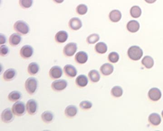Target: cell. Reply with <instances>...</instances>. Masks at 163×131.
I'll list each match as a JSON object with an SVG mask.
<instances>
[{
    "mask_svg": "<svg viewBox=\"0 0 163 131\" xmlns=\"http://www.w3.org/2000/svg\"><path fill=\"white\" fill-rule=\"evenodd\" d=\"M38 81L36 78L30 77L26 80L24 84V87L26 91L30 95H33L36 92L38 88Z\"/></svg>",
    "mask_w": 163,
    "mask_h": 131,
    "instance_id": "1",
    "label": "cell"
},
{
    "mask_svg": "<svg viewBox=\"0 0 163 131\" xmlns=\"http://www.w3.org/2000/svg\"><path fill=\"white\" fill-rule=\"evenodd\" d=\"M15 31L21 35H26L30 31L28 24L22 20H19L15 23L14 25Z\"/></svg>",
    "mask_w": 163,
    "mask_h": 131,
    "instance_id": "2",
    "label": "cell"
},
{
    "mask_svg": "<svg viewBox=\"0 0 163 131\" xmlns=\"http://www.w3.org/2000/svg\"><path fill=\"white\" fill-rule=\"evenodd\" d=\"M128 55L132 60L136 61L139 60L143 56V51L138 46H132L128 49Z\"/></svg>",
    "mask_w": 163,
    "mask_h": 131,
    "instance_id": "3",
    "label": "cell"
},
{
    "mask_svg": "<svg viewBox=\"0 0 163 131\" xmlns=\"http://www.w3.org/2000/svg\"><path fill=\"white\" fill-rule=\"evenodd\" d=\"M26 105L23 102L17 101L12 106V111L14 115L17 116H22L26 113Z\"/></svg>",
    "mask_w": 163,
    "mask_h": 131,
    "instance_id": "4",
    "label": "cell"
},
{
    "mask_svg": "<svg viewBox=\"0 0 163 131\" xmlns=\"http://www.w3.org/2000/svg\"><path fill=\"white\" fill-rule=\"evenodd\" d=\"M77 49V44L75 43L70 42L67 44L63 50L64 55L67 57H71L76 53Z\"/></svg>",
    "mask_w": 163,
    "mask_h": 131,
    "instance_id": "5",
    "label": "cell"
},
{
    "mask_svg": "<svg viewBox=\"0 0 163 131\" xmlns=\"http://www.w3.org/2000/svg\"><path fill=\"white\" fill-rule=\"evenodd\" d=\"M68 86V82L64 79H56L51 84V88L54 91L60 92L65 90Z\"/></svg>",
    "mask_w": 163,
    "mask_h": 131,
    "instance_id": "6",
    "label": "cell"
},
{
    "mask_svg": "<svg viewBox=\"0 0 163 131\" xmlns=\"http://www.w3.org/2000/svg\"><path fill=\"white\" fill-rule=\"evenodd\" d=\"M34 49L30 45L26 44L21 49L20 51V56L24 59H28L33 56Z\"/></svg>",
    "mask_w": 163,
    "mask_h": 131,
    "instance_id": "7",
    "label": "cell"
},
{
    "mask_svg": "<svg viewBox=\"0 0 163 131\" xmlns=\"http://www.w3.org/2000/svg\"><path fill=\"white\" fill-rule=\"evenodd\" d=\"M26 109L30 115H35L38 109V104L36 100L34 99H29L26 104Z\"/></svg>",
    "mask_w": 163,
    "mask_h": 131,
    "instance_id": "8",
    "label": "cell"
},
{
    "mask_svg": "<svg viewBox=\"0 0 163 131\" xmlns=\"http://www.w3.org/2000/svg\"><path fill=\"white\" fill-rule=\"evenodd\" d=\"M10 108H6L3 110L1 113V120L4 123H10L14 120V116Z\"/></svg>",
    "mask_w": 163,
    "mask_h": 131,
    "instance_id": "9",
    "label": "cell"
},
{
    "mask_svg": "<svg viewBox=\"0 0 163 131\" xmlns=\"http://www.w3.org/2000/svg\"><path fill=\"white\" fill-rule=\"evenodd\" d=\"M63 75V70L61 67L58 66H54L49 70V75L53 79H57L61 78Z\"/></svg>",
    "mask_w": 163,
    "mask_h": 131,
    "instance_id": "10",
    "label": "cell"
},
{
    "mask_svg": "<svg viewBox=\"0 0 163 131\" xmlns=\"http://www.w3.org/2000/svg\"><path fill=\"white\" fill-rule=\"evenodd\" d=\"M69 26L72 30L77 31L82 27V23L80 18L77 17H73L69 20Z\"/></svg>",
    "mask_w": 163,
    "mask_h": 131,
    "instance_id": "11",
    "label": "cell"
},
{
    "mask_svg": "<svg viewBox=\"0 0 163 131\" xmlns=\"http://www.w3.org/2000/svg\"><path fill=\"white\" fill-rule=\"evenodd\" d=\"M64 71L65 75L69 78L75 77L77 75V71L76 68L71 64H67L64 67Z\"/></svg>",
    "mask_w": 163,
    "mask_h": 131,
    "instance_id": "12",
    "label": "cell"
},
{
    "mask_svg": "<svg viewBox=\"0 0 163 131\" xmlns=\"http://www.w3.org/2000/svg\"><path fill=\"white\" fill-rule=\"evenodd\" d=\"M89 56L88 54L84 51H79L76 54L75 60L79 64H84L88 61Z\"/></svg>",
    "mask_w": 163,
    "mask_h": 131,
    "instance_id": "13",
    "label": "cell"
},
{
    "mask_svg": "<svg viewBox=\"0 0 163 131\" xmlns=\"http://www.w3.org/2000/svg\"><path fill=\"white\" fill-rule=\"evenodd\" d=\"M69 35L66 31L61 30L56 34L55 39L57 43L62 44L65 43L68 40Z\"/></svg>",
    "mask_w": 163,
    "mask_h": 131,
    "instance_id": "14",
    "label": "cell"
},
{
    "mask_svg": "<svg viewBox=\"0 0 163 131\" xmlns=\"http://www.w3.org/2000/svg\"><path fill=\"white\" fill-rule=\"evenodd\" d=\"M162 93L159 89L157 88H152L148 92V96L153 101H157L160 99Z\"/></svg>",
    "mask_w": 163,
    "mask_h": 131,
    "instance_id": "15",
    "label": "cell"
},
{
    "mask_svg": "<svg viewBox=\"0 0 163 131\" xmlns=\"http://www.w3.org/2000/svg\"><path fill=\"white\" fill-rule=\"evenodd\" d=\"M78 112V109L75 105H70L66 107L65 110V114L69 118H72L75 116Z\"/></svg>",
    "mask_w": 163,
    "mask_h": 131,
    "instance_id": "16",
    "label": "cell"
},
{
    "mask_svg": "<svg viewBox=\"0 0 163 131\" xmlns=\"http://www.w3.org/2000/svg\"><path fill=\"white\" fill-rule=\"evenodd\" d=\"M22 41V37L19 33H14L10 36L9 42L12 47H16L20 44Z\"/></svg>",
    "mask_w": 163,
    "mask_h": 131,
    "instance_id": "17",
    "label": "cell"
},
{
    "mask_svg": "<svg viewBox=\"0 0 163 131\" xmlns=\"http://www.w3.org/2000/svg\"><path fill=\"white\" fill-rule=\"evenodd\" d=\"M16 74H17V72L15 69H8L3 73V79L6 82L12 81L16 77Z\"/></svg>",
    "mask_w": 163,
    "mask_h": 131,
    "instance_id": "18",
    "label": "cell"
},
{
    "mask_svg": "<svg viewBox=\"0 0 163 131\" xmlns=\"http://www.w3.org/2000/svg\"><path fill=\"white\" fill-rule=\"evenodd\" d=\"M76 84L80 88H84L87 86L89 83L88 78L86 75H80L77 77L75 80Z\"/></svg>",
    "mask_w": 163,
    "mask_h": 131,
    "instance_id": "19",
    "label": "cell"
},
{
    "mask_svg": "<svg viewBox=\"0 0 163 131\" xmlns=\"http://www.w3.org/2000/svg\"><path fill=\"white\" fill-rule=\"evenodd\" d=\"M114 70L113 65L110 63H105L103 64L100 68L101 73L104 76L111 75Z\"/></svg>",
    "mask_w": 163,
    "mask_h": 131,
    "instance_id": "20",
    "label": "cell"
},
{
    "mask_svg": "<svg viewBox=\"0 0 163 131\" xmlns=\"http://www.w3.org/2000/svg\"><path fill=\"white\" fill-rule=\"evenodd\" d=\"M127 29L131 33H136L140 29V24L136 20H131L127 23Z\"/></svg>",
    "mask_w": 163,
    "mask_h": 131,
    "instance_id": "21",
    "label": "cell"
},
{
    "mask_svg": "<svg viewBox=\"0 0 163 131\" xmlns=\"http://www.w3.org/2000/svg\"><path fill=\"white\" fill-rule=\"evenodd\" d=\"M109 18L112 22H118L122 18V14L118 10H113L110 13Z\"/></svg>",
    "mask_w": 163,
    "mask_h": 131,
    "instance_id": "22",
    "label": "cell"
},
{
    "mask_svg": "<svg viewBox=\"0 0 163 131\" xmlns=\"http://www.w3.org/2000/svg\"><path fill=\"white\" fill-rule=\"evenodd\" d=\"M88 77L91 82L96 83L99 82L101 78V76L97 70H92L88 73Z\"/></svg>",
    "mask_w": 163,
    "mask_h": 131,
    "instance_id": "23",
    "label": "cell"
},
{
    "mask_svg": "<svg viewBox=\"0 0 163 131\" xmlns=\"http://www.w3.org/2000/svg\"><path fill=\"white\" fill-rule=\"evenodd\" d=\"M41 117L44 123L49 124L54 120V114L51 112L47 111L42 113Z\"/></svg>",
    "mask_w": 163,
    "mask_h": 131,
    "instance_id": "24",
    "label": "cell"
},
{
    "mask_svg": "<svg viewBox=\"0 0 163 131\" xmlns=\"http://www.w3.org/2000/svg\"><path fill=\"white\" fill-rule=\"evenodd\" d=\"M39 66L37 63L32 62L29 64L27 68V71L30 75H35L38 73L39 71Z\"/></svg>",
    "mask_w": 163,
    "mask_h": 131,
    "instance_id": "25",
    "label": "cell"
},
{
    "mask_svg": "<svg viewBox=\"0 0 163 131\" xmlns=\"http://www.w3.org/2000/svg\"><path fill=\"white\" fill-rule=\"evenodd\" d=\"M107 49H108V47L107 44L102 42L98 43L95 46L96 52L98 54H105L107 52Z\"/></svg>",
    "mask_w": 163,
    "mask_h": 131,
    "instance_id": "26",
    "label": "cell"
},
{
    "mask_svg": "<svg viewBox=\"0 0 163 131\" xmlns=\"http://www.w3.org/2000/svg\"><path fill=\"white\" fill-rule=\"evenodd\" d=\"M22 97V94L20 91H14L9 94L8 99L10 102H16L20 100Z\"/></svg>",
    "mask_w": 163,
    "mask_h": 131,
    "instance_id": "27",
    "label": "cell"
},
{
    "mask_svg": "<svg viewBox=\"0 0 163 131\" xmlns=\"http://www.w3.org/2000/svg\"><path fill=\"white\" fill-rule=\"evenodd\" d=\"M149 122L154 125H158L161 122V118L160 115L157 113H153L151 114L148 118Z\"/></svg>",
    "mask_w": 163,
    "mask_h": 131,
    "instance_id": "28",
    "label": "cell"
},
{
    "mask_svg": "<svg viewBox=\"0 0 163 131\" xmlns=\"http://www.w3.org/2000/svg\"><path fill=\"white\" fill-rule=\"evenodd\" d=\"M142 63L147 69H149L152 68L154 65V59L151 57L146 56L144 57L142 60Z\"/></svg>",
    "mask_w": 163,
    "mask_h": 131,
    "instance_id": "29",
    "label": "cell"
},
{
    "mask_svg": "<svg viewBox=\"0 0 163 131\" xmlns=\"http://www.w3.org/2000/svg\"><path fill=\"white\" fill-rule=\"evenodd\" d=\"M130 14L133 18H138L142 15L141 9L138 6H133L131 9Z\"/></svg>",
    "mask_w": 163,
    "mask_h": 131,
    "instance_id": "30",
    "label": "cell"
},
{
    "mask_svg": "<svg viewBox=\"0 0 163 131\" xmlns=\"http://www.w3.org/2000/svg\"><path fill=\"white\" fill-rule=\"evenodd\" d=\"M100 37L97 34H92L90 35L86 39V41L89 44H94L98 41Z\"/></svg>",
    "mask_w": 163,
    "mask_h": 131,
    "instance_id": "31",
    "label": "cell"
},
{
    "mask_svg": "<svg viewBox=\"0 0 163 131\" xmlns=\"http://www.w3.org/2000/svg\"><path fill=\"white\" fill-rule=\"evenodd\" d=\"M88 11V7L85 4H79L76 8L77 13L81 15H83L87 14Z\"/></svg>",
    "mask_w": 163,
    "mask_h": 131,
    "instance_id": "32",
    "label": "cell"
},
{
    "mask_svg": "<svg viewBox=\"0 0 163 131\" xmlns=\"http://www.w3.org/2000/svg\"><path fill=\"white\" fill-rule=\"evenodd\" d=\"M111 93L115 97H120L123 94V90L120 86H115L111 89Z\"/></svg>",
    "mask_w": 163,
    "mask_h": 131,
    "instance_id": "33",
    "label": "cell"
},
{
    "mask_svg": "<svg viewBox=\"0 0 163 131\" xmlns=\"http://www.w3.org/2000/svg\"><path fill=\"white\" fill-rule=\"evenodd\" d=\"M19 3L22 8L28 9L33 5V0H19Z\"/></svg>",
    "mask_w": 163,
    "mask_h": 131,
    "instance_id": "34",
    "label": "cell"
},
{
    "mask_svg": "<svg viewBox=\"0 0 163 131\" xmlns=\"http://www.w3.org/2000/svg\"><path fill=\"white\" fill-rule=\"evenodd\" d=\"M92 104L91 102L88 100H84L80 104V108L84 110H88L91 109L92 107Z\"/></svg>",
    "mask_w": 163,
    "mask_h": 131,
    "instance_id": "35",
    "label": "cell"
},
{
    "mask_svg": "<svg viewBox=\"0 0 163 131\" xmlns=\"http://www.w3.org/2000/svg\"><path fill=\"white\" fill-rule=\"evenodd\" d=\"M108 59L111 62L113 63L117 62L119 59V55L117 52H111L108 56Z\"/></svg>",
    "mask_w": 163,
    "mask_h": 131,
    "instance_id": "36",
    "label": "cell"
},
{
    "mask_svg": "<svg viewBox=\"0 0 163 131\" xmlns=\"http://www.w3.org/2000/svg\"><path fill=\"white\" fill-rule=\"evenodd\" d=\"M9 53V49L5 44H2L0 47V54L2 57L6 56Z\"/></svg>",
    "mask_w": 163,
    "mask_h": 131,
    "instance_id": "37",
    "label": "cell"
},
{
    "mask_svg": "<svg viewBox=\"0 0 163 131\" xmlns=\"http://www.w3.org/2000/svg\"><path fill=\"white\" fill-rule=\"evenodd\" d=\"M6 42V37L3 34H0V44L1 45L4 44Z\"/></svg>",
    "mask_w": 163,
    "mask_h": 131,
    "instance_id": "38",
    "label": "cell"
},
{
    "mask_svg": "<svg viewBox=\"0 0 163 131\" xmlns=\"http://www.w3.org/2000/svg\"><path fill=\"white\" fill-rule=\"evenodd\" d=\"M147 3H153L156 2L157 0H144Z\"/></svg>",
    "mask_w": 163,
    "mask_h": 131,
    "instance_id": "39",
    "label": "cell"
},
{
    "mask_svg": "<svg viewBox=\"0 0 163 131\" xmlns=\"http://www.w3.org/2000/svg\"><path fill=\"white\" fill-rule=\"evenodd\" d=\"M53 1L54 2H55L56 3H58V4L62 3L64 1V0H53Z\"/></svg>",
    "mask_w": 163,
    "mask_h": 131,
    "instance_id": "40",
    "label": "cell"
},
{
    "mask_svg": "<svg viewBox=\"0 0 163 131\" xmlns=\"http://www.w3.org/2000/svg\"><path fill=\"white\" fill-rule=\"evenodd\" d=\"M162 116H163V111L162 112Z\"/></svg>",
    "mask_w": 163,
    "mask_h": 131,
    "instance_id": "41",
    "label": "cell"
}]
</instances>
